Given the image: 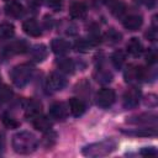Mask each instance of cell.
<instances>
[{"label": "cell", "instance_id": "obj_23", "mask_svg": "<svg viewBox=\"0 0 158 158\" xmlns=\"http://www.w3.org/2000/svg\"><path fill=\"white\" fill-rule=\"evenodd\" d=\"M57 67L59 69V72L65 73V74H72L74 72V62L69 58H62L59 60H57Z\"/></svg>", "mask_w": 158, "mask_h": 158}, {"label": "cell", "instance_id": "obj_22", "mask_svg": "<svg viewBox=\"0 0 158 158\" xmlns=\"http://www.w3.org/2000/svg\"><path fill=\"white\" fill-rule=\"evenodd\" d=\"M95 78H96V81H99L100 84H107L112 80V73L109 69L99 67L95 72Z\"/></svg>", "mask_w": 158, "mask_h": 158}, {"label": "cell", "instance_id": "obj_12", "mask_svg": "<svg viewBox=\"0 0 158 158\" xmlns=\"http://www.w3.org/2000/svg\"><path fill=\"white\" fill-rule=\"evenodd\" d=\"M51 49L57 56H64L70 51V43L63 38H54L51 42Z\"/></svg>", "mask_w": 158, "mask_h": 158}, {"label": "cell", "instance_id": "obj_27", "mask_svg": "<svg viewBox=\"0 0 158 158\" xmlns=\"http://www.w3.org/2000/svg\"><path fill=\"white\" fill-rule=\"evenodd\" d=\"M1 121L4 123V126H6L7 128H17L20 127V122L17 121L16 117H14L12 115H10L9 112H4L1 115Z\"/></svg>", "mask_w": 158, "mask_h": 158}, {"label": "cell", "instance_id": "obj_37", "mask_svg": "<svg viewBox=\"0 0 158 158\" xmlns=\"http://www.w3.org/2000/svg\"><path fill=\"white\" fill-rule=\"evenodd\" d=\"M157 27H152L147 33H146V37L148 38V40H151V41H154V40H157Z\"/></svg>", "mask_w": 158, "mask_h": 158}, {"label": "cell", "instance_id": "obj_5", "mask_svg": "<svg viewBox=\"0 0 158 158\" xmlns=\"http://www.w3.org/2000/svg\"><path fill=\"white\" fill-rule=\"evenodd\" d=\"M115 100H116V94L114 89H110V88H104L99 90L95 96L96 105L101 109H109L110 106H112Z\"/></svg>", "mask_w": 158, "mask_h": 158}, {"label": "cell", "instance_id": "obj_30", "mask_svg": "<svg viewBox=\"0 0 158 158\" xmlns=\"http://www.w3.org/2000/svg\"><path fill=\"white\" fill-rule=\"evenodd\" d=\"M111 4H112V6H111V14H112L114 16H116V17L122 16L123 12H125V10H126L125 4H123L121 0H118V1H112Z\"/></svg>", "mask_w": 158, "mask_h": 158}, {"label": "cell", "instance_id": "obj_25", "mask_svg": "<svg viewBox=\"0 0 158 158\" xmlns=\"http://www.w3.org/2000/svg\"><path fill=\"white\" fill-rule=\"evenodd\" d=\"M125 60H126V54L122 49H117L112 53L111 56V62H112V65L116 68V69H121L125 64Z\"/></svg>", "mask_w": 158, "mask_h": 158}, {"label": "cell", "instance_id": "obj_35", "mask_svg": "<svg viewBox=\"0 0 158 158\" xmlns=\"http://www.w3.org/2000/svg\"><path fill=\"white\" fill-rule=\"evenodd\" d=\"M47 6L54 11H59L63 7V0H47Z\"/></svg>", "mask_w": 158, "mask_h": 158}, {"label": "cell", "instance_id": "obj_7", "mask_svg": "<svg viewBox=\"0 0 158 158\" xmlns=\"http://www.w3.org/2000/svg\"><path fill=\"white\" fill-rule=\"evenodd\" d=\"M141 101V90L136 86H132L126 90L122 98V106L125 109H135Z\"/></svg>", "mask_w": 158, "mask_h": 158}, {"label": "cell", "instance_id": "obj_39", "mask_svg": "<svg viewBox=\"0 0 158 158\" xmlns=\"http://www.w3.org/2000/svg\"><path fill=\"white\" fill-rule=\"evenodd\" d=\"M100 2H102V4H111L112 1H115V0H99Z\"/></svg>", "mask_w": 158, "mask_h": 158}, {"label": "cell", "instance_id": "obj_34", "mask_svg": "<svg viewBox=\"0 0 158 158\" xmlns=\"http://www.w3.org/2000/svg\"><path fill=\"white\" fill-rule=\"evenodd\" d=\"M146 60H147L148 65L156 64V62H157V52H156V49H153V48L148 49V52L146 54Z\"/></svg>", "mask_w": 158, "mask_h": 158}, {"label": "cell", "instance_id": "obj_17", "mask_svg": "<svg viewBox=\"0 0 158 158\" xmlns=\"http://www.w3.org/2000/svg\"><path fill=\"white\" fill-rule=\"evenodd\" d=\"M126 48H127V53L131 54L132 57H139L143 53V44L137 37L130 38L126 44Z\"/></svg>", "mask_w": 158, "mask_h": 158}, {"label": "cell", "instance_id": "obj_24", "mask_svg": "<svg viewBox=\"0 0 158 158\" xmlns=\"http://www.w3.org/2000/svg\"><path fill=\"white\" fill-rule=\"evenodd\" d=\"M15 35V26L10 22H1L0 23V40H9L12 38Z\"/></svg>", "mask_w": 158, "mask_h": 158}, {"label": "cell", "instance_id": "obj_31", "mask_svg": "<svg viewBox=\"0 0 158 158\" xmlns=\"http://www.w3.org/2000/svg\"><path fill=\"white\" fill-rule=\"evenodd\" d=\"M106 38H107V41L110 42V43H117V42H120L121 41V38H122V35L118 32V31H116L115 28H110L107 32H106Z\"/></svg>", "mask_w": 158, "mask_h": 158}, {"label": "cell", "instance_id": "obj_11", "mask_svg": "<svg viewBox=\"0 0 158 158\" xmlns=\"http://www.w3.org/2000/svg\"><path fill=\"white\" fill-rule=\"evenodd\" d=\"M121 132L128 136H135V137H156L158 133L156 127H141V128H133V130L121 128Z\"/></svg>", "mask_w": 158, "mask_h": 158}, {"label": "cell", "instance_id": "obj_26", "mask_svg": "<svg viewBox=\"0 0 158 158\" xmlns=\"http://www.w3.org/2000/svg\"><path fill=\"white\" fill-rule=\"evenodd\" d=\"M88 40L90 41V43L93 46H96L101 42V35H100V30L96 25H93L89 28V33H88Z\"/></svg>", "mask_w": 158, "mask_h": 158}, {"label": "cell", "instance_id": "obj_33", "mask_svg": "<svg viewBox=\"0 0 158 158\" xmlns=\"http://www.w3.org/2000/svg\"><path fill=\"white\" fill-rule=\"evenodd\" d=\"M139 154L143 157H156L158 154V151L156 147H143L139 151Z\"/></svg>", "mask_w": 158, "mask_h": 158}, {"label": "cell", "instance_id": "obj_20", "mask_svg": "<svg viewBox=\"0 0 158 158\" xmlns=\"http://www.w3.org/2000/svg\"><path fill=\"white\" fill-rule=\"evenodd\" d=\"M30 56L32 58L33 62H43L47 56H48V49L44 44H36L31 51H30Z\"/></svg>", "mask_w": 158, "mask_h": 158}, {"label": "cell", "instance_id": "obj_36", "mask_svg": "<svg viewBox=\"0 0 158 158\" xmlns=\"http://www.w3.org/2000/svg\"><path fill=\"white\" fill-rule=\"evenodd\" d=\"M136 2H138V4H142V5L147 6L148 9H153V7L156 6V2H157V0H136Z\"/></svg>", "mask_w": 158, "mask_h": 158}, {"label": "cell", "instance_id": "obj_4", "mask_svg": "<svg viewBox=\"0 0 158 158\" xmlns=\"http://www.w3.org/2000/svg\"><path fill=\"white\" fill-rule=\"evenodd\" d=\"M123 78H125L126 83L135 84V83H138V81H141L142 79L146 78V70L141 65L130 64L123 72Z\"/></svg>", "mask_w": 158, "mask_h": 158}, {"label": "cell", "instance_id": "obj_2", "mask_svg": "<svg viewBox=\"0 0 158 158\" xmlns=\"http://www.w3.org/2000/svg\"><path fill=\"white\" fill-rule=\"evenodd\" d=\"M116 148H117V142L114 138H105L102 141L94 142L83 147L81 153L83 156L89 158H99L111 154Z\"/></svg>", "mask_w": 158, "mask_h": 158}, {"label": "cell", "instance_id": "obj_28", "mask_svg": "<svg viewBox=\"0 0 158 158\" xmlns=\"http://www.w3.org/2000/svg\"><path fill=\"white\" fill-rule=\"evenodd\" d=\"M91 47H94V46L90 43V41H89L88 38H79V40H77L75 43H74V48H75L78 52H81V53L88 52Z\"/></svg>", "mask_w": 158, "mask_h": 158}, {"label": "cell", "instance_id": "obj_13", "mask_svg": "<svg viewBox=\"0 0 158 158\" xmlns=\"http://www.w3.org/2000/svg\"><path fill=\"white\" fill-rule=\"evenodd\" d=\"M68 106H69V111L70 114L74 116V117H79L81 116L85 110H86V105L85 102L79 99V98H70L69 99V102H68Z\"/></svg>", "mask_w": 158, "mask_h": 158}, {"label": "cell", "instance_id": "obj_6", "mask_svg": "<svg viewBox=\"0 0 158 158\" xmlns=\"http://www.w3.org/2000/svg\"><path fill=\"white\" fill-rule=\"evenodd\" d=\"M28 49H30V46L25 40H16L4 46L1 48V53H4L5 56H14V54H22Z\"/></svg>", "mask_w": 158, "mask_h": 158}, {"label": "cell", "instance_id": "obj_32", "mask_svg": "<svg viewBox=\"0 0 158 158\" xmlns=\"http://www.w3.org/2000/svg\"><path fill=\"white\" fill-rule=\"evenodd\" d=\"M12 98V90L11 88L4 85L0 88V102H5V101H9L10 99Z\"/></svg>", "mask_w": 158, "mask_h": 158}, {"label": "cell", "instance_id": "obj_21", "mask_svg": "<svg viewBox=\"0 0 158 158\" xmlns=\"http://www.w3.org/2000/svg\"><path fill=\"white\" fill-rule=\"evenodd\" d=\"M127 122L130 123H136V125H141V123H156L157 122V115L156 114H141L133 117H130L127 120Z\"/></svg>", "mask_w": 158, "mask_h": 158}, {"label": "cell", "instance_id": "obj_3", "mask_svg": "<svg viewBox=\"0 0 158 158\" xmlns=\"http://www.w3.org/2000/svg\"><path fill=\"white\" fill-rule=\"evenodd\" d=\"M33 72H35V68L32 64L22 63V64H19L12 68V70L10 73V78L17 88H23L31 81Z\"/></svg>", "mask_w": 158, "mask_h": 158}, {"label": "cell", "instance_id": "obj_15", "mask_svg": "<svg viewBox=\"0 0 158 158\" xmlns=\"http://www.w3.org/2000/svg\"><path fill=\"white\" fill-rule=\"evenodd\" d=\"M69 16L74 20H81L86 16V6L83 1H75L70 5Z\"/></svg>", "mask_w": 158, "mask_h": 158}, {"label": "cell", "instance_id": "obj_14", "mask_svg": "<svg viewBox=\"0 0 158 158\" xmlns=\"http://www.w3.org/2000/svg\"><path fill=\"white\" fill-rule=\"evenodd\" d=\"M22 30L26 35L31 37H40L42 35V30L38 25V22L33 19H28L22 23Z\"/></svg>", "mask_w": 158, "mask_h": 158}, {"label": "cell", "instance_id": "obj_19", "mask_svg": "<svg viewBox=\"0 0 158 158\" xmlns=\"http://www.w3.org/2000/svg\"><path fill=\"white\" fill-rule=\"evenodd\" d=\"M32 125H33V127L36 130H38V131H41L43 133L52 128V121L48 117L42 116V115H38V116L33 117L32 118Z\"/></svg>", "mask_w": 158, "mask_h": 158}, {"label": "cell", "instance_id": "obj_18", "mask_svg": "<svg viewBox=\"0 0 158 158\" xmlns=\"http://www.w3.org/2000/svg\"><path fill=\"white\" fill-rule=\"evenodd\" d=\"M123 27L128 31H136L138 30L142 23H143V19L141 15H128L127 17H125L123 20Z\"/></svg>", "mask_w": 158, "mask_h": 158}, {"label": "cell", "instance_id": "obj_1", "mask_svg": "<svg viewBox=\"0 0 158 158\" xmlns=\"http://www.w3.org/2000/svg\"><path fill=\"white\" fill-rule=\"evenodd\" d=\"M37 147L38 139L30 131H20L12 137V148L19 154H31Z\"/></svg>", "mask_w": 158, "mask_h": 158}, {"label": "cell", "instance_id": "obj_41", "mask_svg": "<svg viewBox=\"0 0 158 158\" xmlns=\"http://www.w3.org/2000/svg\"><path fill=\"white\" fill-rule=\"evenodd\" d=\"M0 83H1V75H0Z\"/></svg>", "mask_w": 158, "mask_h": 158}, {"label": "cell", "instance_id": "obj_40", "mask_svg": "<svg viewBox=\"0 0 158 158\" xmlns=\"http://www.w3.org/2000/svg\"><path fill=\"white\" fill-rule=\"evenodd\" d=\"M6 2H9V1H16V0H5Z\"/></svg>", "mask_w": 158, "mask_h": 158}, {"label": "cell", "instance_id": "obj_8", "mask_svg": "<svg viewBox=\"0 0 158 158\" xmlns=\"http://www.w3.org/2000/svg\"><path fill=\"white\" fill-rule=\"evenodd\" d=\"M67 79L59 73H51L46 79V88L51 91H60L65 88Z\"/></svg>", "mask_w": 158, "mask_h": 158}, {"label": "cell", "instance_id": "obj_10", "mask_svg": "<svg viewBox=\"0 0 158 158\" xmlns=\"http://www.w3.org/2000/svg\"><path fill=\"white\" fill-rule=\"evenodd\" d=\"M67 115H68V109H67L65 104L57 101L49 106V116L52 118L58 120V121H63V120H65Z\"/></svg>", "mask_w": 158, "mask_h": 158}, {"label": "cell", "instance_id": "obj_16", "mask_svg": "<svg viewBox=\"0 0 158 158\" xmlns=\"http://www.w3.org/2000/svg\"><path fill=\"white\" fill-rule=\"evenodd\" d=\"M25 10H23V6L17 2V1H9L6 2L5 5V14L10 17H14V19H19L23 15Z\"/></svg>", "mask_w": 158, "mask_h": 158}, {"label": "cell", "instance_id": "obj_29", "mask_svg": "<svg viewBox=\"0 0 158 158\" xmlns=\"http://www.w3.org/2000/svg\"><path fill=\"white\" fill-rule=\"evenodd\" d=\"M57 141V133L52 132L51 130L44 132V136H43V139H42V144L46 147V148H51Z\"/></svg>", "mask_w": 158, "mask_h": 158}, {"label": "cell", "instance_id": "obj_9", "mask_svg": "<svg viewBox=\"0 0 158 158\" xmlns=\"http://www.w3.org/2000/svg\"><path fill=\"white\" fill-rule=\"evenodd\" d=\"M23 109H25V116L27 118L32 120L33 117L41 115V112H42V104L37 99H28L26 101Z\"/></svg>", "mask_w": 158, "mask_h": 158}, {"label": "cell", "instance_id": "obj_38", "mask_svg": "<svg viewBox=\"0 0 158 158\" xmlns=\"http://www.w3.org/2000/svg\"><path fill=\"white\" fill-rule=\"evenodd\" d=\"M4 147H5V141H4V137L0 136V153L4 151Z\"/></svg>", "mask_w": 158, "mask_h": 158}]
</instances>
